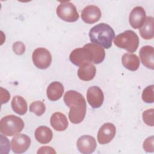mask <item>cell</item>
<instances>
[{
    "instance_id": "obj_10",
    "label": "cell",
    "mask_w": 154,
    "mask_h": 154,
    "mask_svg": "<svg viewBox=\"0 0 154 154\" xmlns=\"http://www.w3.org/2000/svg\"><path fill=\"white\" fill-rule=\"evenodd\" d=\"M76 146L78 150L83 154H89L93 153L97 146L95 138L88 135L80 137L76 142Z\"/></svg>"
},
{
    "instance_id": "obj_9",
    "label": "cell",
    "mask_w": 154,
    "mask_h": 154,
    "mask_svg": "<svg viewBox=\"0 0 154 154\" xmlns=\"http://www.w3.org/2000/svg\"><path fill=\"white\" fill-rule=\"evenodd\" d=\"M116 126L111 123H104L99 129L97 133V140L101 144L109 143L115 137Z\"/></svg>"
},
{
    "instance_id": "obj_24",
    "label": "cell",
    "mask_w": 154,
    "mask_h": 154,
    "mask_svg": "<svg viewBox=\"0 0 154 154\" xmlns=\"http://www.w3.org/2000/svg\"><path fill=\"white\" fill-rule=\"evenodd\" d=\"M153 90V85H149L146 88H144L142 93V99L144 102L148 103H152L154 102Z\"/></svg>"
},
{
    "instance_id": "obj_7",
    "label": "cell",
    "mask_w": 154,
    "mask_h": 154,
    "mask_svg": "<svg viewBox=\"0 0 154 154\" xmlns=\"http://www.w3.org/2000/svg\"><path fill=\"white\" fill-rule=\"evenodd\" d=\"M32 59L34 64L40 69L48 68L52 63V56L50 52L44 48L35 49L32 52Z\"/></svg>"
},
{
    "instance_id": "obj_26",
    "label": "cell",
    "mask_w": 154,
    "mask_h": 154,
    "mask_svg": "<svg viewBox=\"0 0 154 154\" xmlns=\"http://www.w3.org/2000/svg\"><path fill=\"white\" fill-rule=\"evenodd\" d=\"M154 137L153 136L147 138L143 143V149L147 152H153L154 147Z\"/></svg>"
},
{
    "instance_id": "obj_11",
    "label": "cell",
    "mask_w": 154,
    "mask_h": 154,
    "mask_svg": "<svg viewBox=\"0 0 154 154\" xmlns=\"http://www.w3.org/2000/svg\"><path fill=\"white\" fill-rule=\"evenodd\" d=\"M87 99L93 108H98L103 103L104 96L102 90L97 86H91L87 92Z\"/></svg>"
},
{
    "instance_id": "obj_13",
    "label": "cell",
    "mask_w": 154,
    "mask_h": 154,
    "mask_svg": "<svg viewBox=\"0 0 154 154\" xmlns=\"http://www.w3.org/2000/svg\"><path fill=\"white\" fill-rule=\"evenodd\" d=\"M101 17L100 8L94 5H90L85 7L81 13L82 20L88 24L94 23L99 20Z\"/></svg>"
},
{
    "instance_id": "obj_16",
    "label": "cell",
    "mask_w": 154,
    "mask_h": 154,
    "mask_svg": "<svg viewBox=\"0 0 154 154\" xmlns=\"http://www.w3.org/2000/svg\"><path fill=\"white\" fill-rule=\"evenodd\" d=\"M64 90V87L61 82L58 81L52 82L47 88V97L51 101H57L62 97Z\"/></svg>"
},
{
    "instance_id": "obj_28",
    "label": "cell",
    "mask_w": 154,
    "mask_h": 154,
    "mask_svg": "<svg viewBox=\"0 0 154 154\" xmlns=\"http://www.w3.org/2000/svg\"><path fill=\"white\" fill-rule=\"evenodd\" d=\"M1 89V104L7 103L10 98V94L9 92L3 88L2 87L0 88Z\"/></svg>"
},
{
    "instance_id": "obj_5",
    "label": "cell",
    "mask_w": 154,
    "mask_h": 154,
    "mask_svg": "<svg viewBox=\"0 0 154 154\" xmlns=\"http://www.w3.org/2000/svg\"><path fill=\"white\" fill-rule=\"evenodd\" d=\"M69 59L74 65L80 67L87 63H93L94 57L91 50L86 44L83 48H76L72 51Z\"/></svg>"
},
{
    "instance_id": "obj_18",
    "label": "cell",
    "mask_w": 154,
    "mask_h": 154,
    "mask_svg": "<svg viewBox=\"0 0 154 154\" xmlns=\"http://www.w3.org/2000/svg\"><path fill=\"white\" fill-rule=\"evenodd\" d=\"M122 63L123 66L131 71H135L140 67V60L137 55L131 53H126L122 57Z\"/></svg>"
},
{
    "instance_id": "obj_15",
    "label": "cell",
    "mask_w": 154,
    "mask_h": 154,
    "mask_svg": "<svg viewBox=\"0 0 154 154\" xmlns=\"http://www.w3.org/2000/svg\"><path fill=\"white\" fill-rule=\"evenodd\" d=\"M50 123L51 126L57 131H63L68 127L66 116L60 112H55L51 116Z\"/></svg>"
},
{
    "instance_id": "obj_1",
    "label": "cell",
    "mask_w": 154,
    "mask_h": 154,
    "mask_svg": "<svg viewBox=\"0 0 154 154\" xmlns=\"http://www.w3.org/2000/svg\"><path fill=\"white\" fill-rule=\"evenodd\" d=\"M66 105L70 108L69 119L75 124L81 123L85 118L87 105L84 96L75 90H69L64 96Z\"/></svg>"
},
{
    "instance_id": "obj_22",
    "label": "cell",
    "mask_w": 154,
    "mask_h": 154,
    "mask_svg": "<svg viewBox=\"0 0 154 154\" xmlns=\"http://www.w3.org/2000/svg\"><path fill=\"white\" fill-rule=\"evenodd\" d=\"M87 45L93 52L94 57L93 63L96 64L101 63L104 60L105 57L104 49L101 46L96 43H88Z\"/></svg>"
},
{
    "instance_id": "obj_21",
    "label": "cell",
    "mask_w": 154,
    "mask_h": 154,
    "mask_svg": "<svg viewBox=\"0 0 154 154\" xmlns=\"http://www.w3.org/2000/svg\"><path fill=\"white\" fill-rule=\"evenodd\" d=\"M11 107L13 111L19 115H24L28 109L26 100L20 96H15L11 100Z\"/></svg>"
},
{
    "instance_id": "obj_8",
    "label": "cell",
    "mask_w": 154,
    "mask_h": 154,
    "mask_svg": "<svg viewBox=\"0 0 154 154\" xmlns=\"http://www.w3.org/2000/svg\"><path fill=\"white\" fill-rule=\"evenodd\" d=\"M12 150L15 153H22L26 152L30 146V138L23 134H16L11 140Z\"/></svg>"
},
{
    "instance_id": "obj_25",
    "label": "cell",
    "mask_w": 154,
    "mask_h": 154,
    "mask_svg": "<svg viewBox=\"0 0 154 154\" xmlns=\"http://www.w3.org/2000/svg\"><path fill=\"white\" fill-rule=\"evenodd\" d=\"M153 108L149 109L143 112V119L144 122L148 126H153Z\"/></svg>"
},
{
    "instance_id": "obj_3",
    "label": "cell",
    "mask_w": 154,
    "mask_h": 154,
    "mask_svg": "<svg viewBox=\"0 0 154 154\" xmlns=\"http://www.w3.org/2000/svg\"><path fill=\"white\" fill-rule=\"evenodd\" d=\"M23 120L14 115H7L1 119L0 132L7 136L19 134L24 128Z\"/></svg>"
},
{
    "instance_id": "obj_17",
    "label": "cell",
    "mask_w": 154,
    "mask_h": 154,
    "mask_svg": "<svg viewBox=\"0 0 154 154\" xmlns=\"http://www.w3.org/2000/svg\"><path fill=\"white\" fill-rule=\"evenodd\" d=\"M96 73V67L90 63L79 67L78 70V76L80 79L85 81H88L94 78Z\"/></svg>"
},
{
    "instance_id": "obj_19",
    "label": "cell",
    "mask_w": 154,
    "mask_h": 154,
    "mask_svg": "<svg viewBox=\"0 0 154 154\" xmlns=\"http://www.w3.org/2000/svg\"><path fill=\"white\" fill-rule=\"evenodd\" d=\"M36 140L42 144H48L52 139L53 134L51 129L45 126L37 128L34 133Z\"/></svg>"
},
{
    "instance_id": "obj_27",
    "label": "cell",
    "mask_w": 154,
    "mask_h": 154,
    "mask_svg": "<svg viewBox=\"0 0 154 154\" xmlns=\"http://www.w3.org/2000/svg\"><path fill=\"white\" fill-rule=\"evenodd\" d=\"M13 50L17 55H22L25 51V45L22 42H16L13 45Z\"/></svg>"
},
{
    "instance_id": "obj_4",
    "label": "cell",
    "mask_w": 154,
    "mask_h": 154,
    "mask_svg": "<svg viewBox=\"0 0 154 154\" xmlns=\"http://www.w3.org/2000/svg\"><path fill=\"white\" fill-rule=\"evenodd\" d=\"M114 43L118 48L134 52L138 47L139 38L133 31L126 30L114 37Z\"/></svg>"
},
{
    "instance_id": "obj_12",
    "label": "cell",
    "mask_w": 154,
    "mask_h": 154,
    "mask_svg": "<svg viewBox=\"0 0 154 154\" xmlns=\"http://www.w3.org/2000/svg\"><path fill=\"white\" fill-rule=\"evenodd\" d=\"M146 19V14L144 9L140 6L134 7L130 13L129 22L131 26L135 28H140L144 23Z\"/></svg>"
},
{
    "instance_id": "obj_23",
    "label": "cell",
    "mask_w": 154,
    "mask_h": 154,
    "mask_svg": "<svg viewBox=\"0 0 154 154\" xmlns=\"http://www.w3.org/2000/svg\"><path fill=\"white\" fill-rule=\"evenodd\" d=\"M29 111L37 116L43 114L46 111V106L44 102L37 100L32 102L29 105Z\"/></svg>"
},
{
    "instance_id": "obj_20",
    "label": "cell",
    "mask_w": 154,
    "mask_h": 154,
    "mask_svg": "<svg viewBox=\"0 0 154 154\" xmlns=\"http://www.w3.org/2000/svg\"><path fill=\"white\" fill-rule=\"evenodd\" d=\"M154 22L152 16L146 17L143 26L141 27L139 32L142 38L145 40H149L153 38L154 36Z\"/></svg>"
},
{
    "instance_id": "obj_14",
    "label": "cell",
    "mask_w": 154,
    "mask_h": 154,
    "mask_svg": "<svg viewBox=\"0 0 154 154\" xmlns=\"http://www.w3.org/2000/svg\"><path fill=\"white\" fill-rule=\"evenodd\" d=\"M142 64L147 68L154 69V49L151 46H143L139 52Z\"/></svg>"
},
{
    "instance_id": "obj_2",
    "label": "cell",
    "mask_w": 154,
    "mask_h": 154,
    "mask_svg": "<svg viewBox=\"0 0 154 154\" xmlns=\"http://www.w3.org/2000/svg\"><path fill=\"white\" fill-rule=\"evenodd\" d=\"M90 41L104 48L109 49L112 46L115 33L109 25L105 23H99L92 27L89 32Z\"/></svg>"
},
{
    "instance_id": "obj_6",
    "label": "cell",
    "mask_w": 154,
    "mask_h": 154,
    "mask_svg": "<svg viewBox=\"0 0 154 154\" xmlns=\"http://www.w3.org/2000/svg\"><path fill=\"white\" fill-rule=\"evenodd\" d=\"M57 16L67 22H74L79 19V14L76 7L69 1L61 2L57 8Z\"/></svg>"
},
{
    "instance_id": "obj_29",
    "label": "cell",
    "mask_w": 154,
    "mask_h": 154,
    "mask_svg": "<svg viewBox=\"0 0 154 154\" xmlns=\"http://www.w3.org/2000/svg\"><path fill=\"white\" fill-rule=\"evenodd\" d=\"M37 153H54L55 154L56 152L55 150L49 146H43L39 149L37 151Z\"/></svg>"
}]
</instances>
